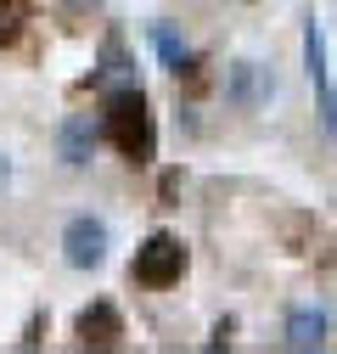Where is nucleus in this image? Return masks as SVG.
Returning <instances> with one entry per match:
<instances>
[{"instance_id":"7","label":"nucleus","mask_w":337,"mask_h":354,"mask_svg":"<svg viewBox=\"0 0 337 354\" xmlns=\"http://www.w3.org/2000/svg\"><path fill=\"white\" fill-rule=\"evenodd\" d=\"M90 147H96V129H90V118H84V113H73L68 124H62V163H84V158H90Z\"/></svg>"},{"instance_id":"1","label":"nucleus","mask_w":337,"mask_h":354,"mask_svg":"<svg viewBox=\"0 0 337 354\" xmlns=\"http://www.w3.org/2000/svg\"><path fill=\"white\" fill-rule=\"evenodd\" d=\"M102 129H107V141L130 163H152L157 158V124H152V107L141 96V84H118V91H107Z\"/></svg>"},{"instance_id":"5","label":"nucleus","mask_w":337,"mask_h":354,"mask_svg":"<svg viewBox=\"0 0 337 354\" xmlns=\"http://www.w3.org/2000/svg\"><path fill=\"white\" fill-rule=\"evenodd\" d=\"M73 337L84 348H113L124 337V315L113 304H90V309H79V321H73Z\"/></svg>"},{"instance_id":"6","label":"nucleus","mask_w":337,"mask_h":354,"mask_svg":"<svg viewBox=\"0 0 337 354\" xmlns=\"http://www.w3.org/2000/svg\"><path fill=\"white\" fill-rule=\"evenodd\" d=\"M326 343V315L320 309H292L287 315V348H320Z\"/></svg>"},{"instance_id":"2","label":"nucleus","mask_w":337,"mask_h":354,"mask_svg":"<svg viewBox=\"0 0 337 354\" xmlns=\"http://www.w3.org/2000/svg\"><path fill=\"white\" fill-rule=\"evenodd\" d=\"M186 264H191L186 242H180V236H168V231H157V236H146V248H135L130 276H135L141 287H175V281L186 276Z\"/></svg>"},{"instance_id":"10","label":"nucleus","mask_w":337,"mask_h":354,"mask_svg":"<svg viewBox=\"0 0 337 354\" xmlns=\"http://www.w3.org/2000/svg\"><path fill=\"white\" fill-rule=\"evenodd\" d=\"M6 180H12V163H6V152H0V192H6Z\"/></svg>"},{"instance_id":"9","label":"nucleus","mask_w":337,"mask_h":354,"mask_svg":"<svg viewBox=\"0 0 337 354\" xmlns=\"http://www.w3.org/2000/svg\"><path fill=\"white\" fill-rule=\"evenodd\" d=\"M152 39H157V51H163V62H168V68H180V62H186V46L175 39V28H163V23H157V28H152Z\"/></svg>"},{"instance_id":"8","label":"nucleus","mask_w":337,"mask_h":354,"mask_svg":"<svg viewBox=\"0 0 337 354\" xmlns=\"http://www.w3.org/2000/svg\"><path fill=\"white\" fill-rule=\"evenodd\" d=\"M23 23H28V12L17 6V0H0V51L23 39Z\"/></svg>"},{"instance_id":"4","label":"nucleus","mask_w":337,"mask_h":354,"mask_svg":"<svg viewBox=\"0 0 337 354\" xmlns=\"http://www.w3.org/2000/svg\"><path fill=\"white\" fill-rule=\"evenodd\" d=\"M304 68H309V79H315V91H320V113H326L331 136H337V91H331V68H326V34H320L315 23L304 28Z\"/></svg>"},{"instance_id":"3","label":"nucleus","mask_w":337,"mask_h":354,"mask_svg":"<svg viewBox=\"0 0 337 354\" xmlns=\"http://www.w3.org/2000/svg\"><path fill=\"white\" fill-rule=\"evenodd\" d=\"M62 253H68L73 270H96V264L107 259V225H102V219H90V214L68 219V231H62Z\"/></svg>"}]
</instances>
